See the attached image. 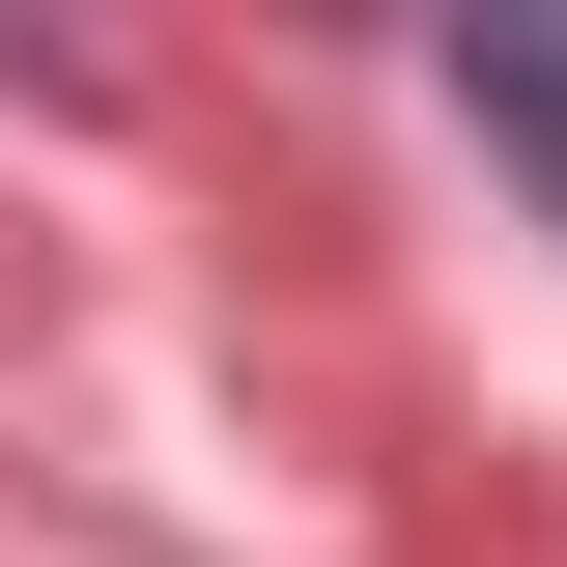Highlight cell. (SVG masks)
Returning <instances> with one entry per match:
<instances>
[{"instance_id":"cell-1","label":"cell","mask_w":567,"mask_h":567,"mask_svg":"<svg viewBox=\"0 0 567 567\" xmlns=\"http://www.w3.org/2000/svg\"><path fill=\"white\" fill-rule=\"evenodd\" d=\"M454 85H483V142H539V171H567V29H483Z\"/></svg>"}]
</instances>
